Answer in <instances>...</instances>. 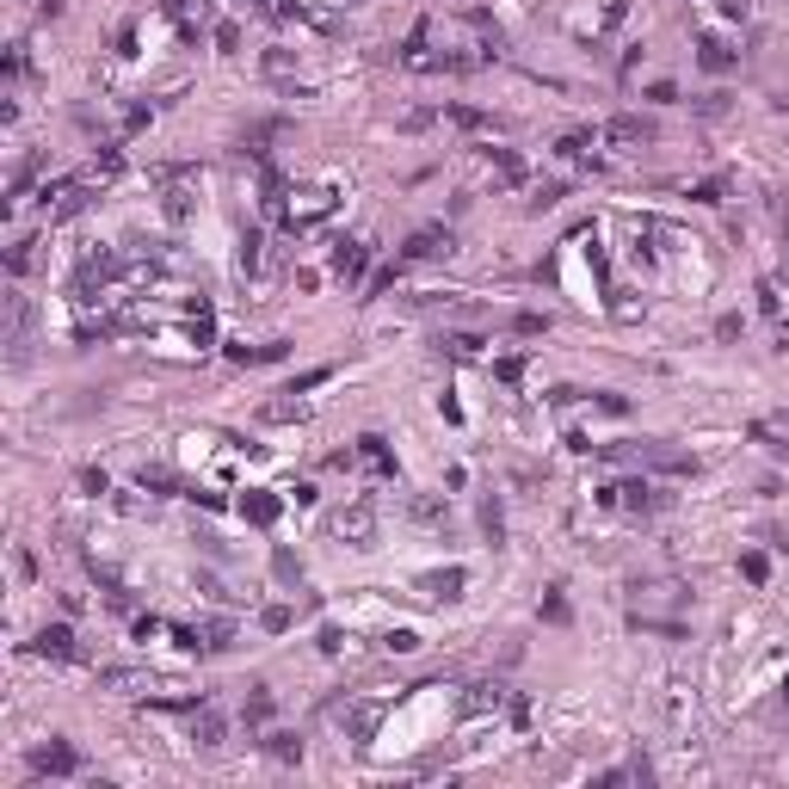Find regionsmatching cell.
Listing matches in <instances>:
<instances>
[{
  "instance_id": "obj_1",
  "label": "cell",
  "mask_w": 789,
  "mask_h": 789,
  "mask_svg": "<svg viewBox=\"0 0 789 789\" xmlns=\"http://www.w3.org/2000/svg\"><path fill=\"white\" fill-rule=\"evenodd\" d=\"M327 531L340 537L345 549H377V506H371V500H352V506H340V512L327 518Z\"/></svg>"
},
{
  "instance_id": "obj_2",
  "label": "cell",
  "mask_w": 789,
  "mask_h": 789,
  "mask_svg": "<svg viewBox=\"0 0 789 789\" xmlns=\"http://www.w3.org/2000/svg\"><path fill=\"white\" fill-rule=\"evenodd\" d=\"M456 253V235H450L445 222H426V229H413L408 247H401V259H450Z\"/></svg>"
},
{
  "instance_id": "obj_3",
  "label": "cell",
  "mask_w": 789,
  "mask_h": 789,
  "mask_svg": "<svg viewBox=\"0 0 789 789\" xmlns=\"http://www.w3.org/2000/svg\"><path fill=\"white\" fill-rule=\"evenodd\" d=\"M605 142H617V148H648V142H660V124L642 117V111H623V117L605 124Z\"/></svg>"
},
{
  "instance_id": "obj_4",
  "label": "cell",
  "mask_w": 789,
  "mask_h": 789,
  "mask_svg": "<svg viewBox=\"0 0 789 789\" xmlns=\"http://www.w3.org/2000/svg\"><path fill=\"white\" fill-rule=\"evenodd\" d=\"M32 777H80V753H74L69 740L32 747Z\"/></svg>"
},
{
  "instance_id": "obj_5",
  "label": "cell",
  "mask_w": 789,
  "mask_h": 789,
  "mask_svg": "<svg viewBox=\"0 0 789 789\" xmlns=\"http://www.w3.org/2000/svg\"><path fill=\"white\" fill-rule=\"evenodd\" d=\"M413 586H419L432 605H456V598H463V586H469V574H463V568H432V574H419Z\"/></svg>"
},
{
  "instance_id": "obj_6",
  "label": "cell",
  "mask_w": 789,
  "mask_h": 789,
  "mask_svg": "<svg viewBox=\"0 0 789 789\" xmlns=\"http://www.w3.org/2000/svg\"><path fill=\"white\" fill-rule=\"evenodd\" d=\"M32 653H50V660H80V648H74V629L69 623H43L32 635Z\"/></svg>"
},
{
  "instance_id": "obj_7",
  "label": "cell",
  "mask_w": 789,
  "mask_h": 789,
  "mask_svg": "<svg viewBox=\"0 0 789 789\" xmlns=\"http://www.w3.org/2000/svg\"><path fill=\"white\" fill-rule=\"evenodd\" d=\"M272 136H284V117H253V124L240 130V155H247V161H266V155H272L266 142Z\"/></svg>"
},
{
  "instance_id": "obj_8",
  "label": "cell",
  "mask_w": 789,
  "mask_h": 789,
  "mask_svg": "<svg viewBox=\"0 0 789 789\" xmlns=\"http://www.w3.org/2000/svg\"><path fill=\"white\" fill-rule=\"evenodd\" d=\"M364 266H371V247H364V240H333V272L345 277V284H358V277H364Z\"/></svg>"
},
{
  "instance_id": "obj_9",
  "label": "cell",
  "mask_w": 789,
  "mask_h": 789,
  "mask_svg": "<svg viewBox=\"0 0 789 789\" xmlns=\"http://www.w3.org/2000/svg\"><path fill=\"white\" fill-rule=\"evenodd\" d=\"M192 740H198V747H204V753H216V747H222V740H229V721L216 716V709H192Z\"/></svg>"
},
{
  "instance_id": "obj_10",
  "label": "cell",
  "mask_w": 789,
  "mask_h": 789,
  "mask_svg": "<svg viewBox=\"0 0 789 789\" xmlns=\"http://www.w3.org/2000/svg\"><path fill=\"white\" fill-rule=\"evenodd\" d=\"M259 747H266V758H272V765H303V734H290V728L266 734Z\"/></svg>"
},
{
  "instance_id": "obj_11",
  "label": "cell",
  "mask_w": 789,
  "mask_h": 789,
  "mask_svg": "<svg viewBox=\"0 0 789 789\" xmlns=\"http://www.w3.org/2000/svg\"><path fill=\"white\" fill-rule=\"evenodd\" d=\"M277 512H284V500H277V493H266V487L240 500V518H247V524H259V531H266V524H272Z\"/></svg>"
},
{
  "instance_id": "obj_12",
  "label": "cell",
  "mask_w": 789,
  "mask_h": 789,
  "mask_svg": "<svg viewBox=\"0 0 789 789\" xmlns=\"http://www.w3.org/2000/svg\"><path fill=\"white\" fill-rule=\"evenodd\" d=\"M481 537H487V549H506V512H500V493L481 500Z\"/></svg>"
},
{
  "instance_id": "obj_13",
  "label": "cell",
  "mask_w": 789,
  "mask_h": 789,
  "mask_svg": "<svg viewBox=\"0 0 789 789\" xmlns=\"http://www.w3.org/2000/svg\"><path fill=\"white\" fill-rule=\"evenodd\" d=\"M432 352H438V358H475V352H481V333L450 327V333H438V340H432Z\"/></svg>"
},
{
  "instance_id": "obj_14",
  "label": "cell",
  "mask_w": 789,
  "mask_h": 789,
  "mask_svg": "<svg viewBox=\"0 0 789 789\" xmlns=\"http://www.w3.org/2000/svg\"><path fill=\"white\" fill-rule=\"evenodd\" d=\"M229 358H235V364H277V358H290V340H272V345H229Z\"/></svg>"
},
{
  "instance_id": "obj_15",
  "label": "cell",
  "mask_w": 789,
  "mask_h": 789,
  "mask_svg": "<svg viewBox=\"0 0 789 789\" xmlns=\"http://www.w3.org/2000/svg\"><path fill=\"white\" fill-rule=\"evenodd\" d=\"M358 456H364L377 475H395V456H389V438H382V432H364V438H358Z\"/></svg>"
},
{
  "instance_id": "obj_16",
  "label": "cell",
  "mask_w": 789,
  "mask_h": 789,
  "mask_svg": "<svg viewBox=\"0 0 789 789\" xmlns=\"http://www.w3.org/2000/svg\"><path fill=\"white\" fill-rule=\"evenodd\" d=\"M697 62H703V74H728L734 69V50L716 43V37H703V43H697Z\"/></svg>"
},
{
  "instance_id": "obj_17",
  "label": "cell",
  "mask_w": 789,
  "mask_h": 789,
  "mask_svg": "<svg viewBox=\"0 0 789 789\" xmlns=\"http://www.w3.org/2000/svg\"><path fill=\"white\" fill-rule=\"evenodd\" d=\"M617 493H623V506H629V512H653V506H666V500L653 493L648 481H623Z\"/></svg>"
},
{
  "instance_id": "obj_18",
  "label": "cell",
  "mask_w": 789,
  "mask_h": 789,
  "mask_svg": "<svg viewBox=\"0 0 789 789\" xmlns=\"http://www.w3.org/2000/svg\"><path fill=\"white\" fill-rule=\"evenodd\" d=\"M272 580H277V586H303V561L284 549V543L272 549Z\"/></svg>"
},
{
  "instance_id": "obj_19",
  "label": "cell",
  "mask_w": 789,
  "mask_h": 789,
  "mask_svg": "<svg viewBox=\"0 0 789 789\" xmlns=\"http://www.w3.org/2000/svg\"><path fill=\"white\" fill-rule=\"evenodd\" d=\"M240 721H247V728H266V721H272V690H266V685H253V697H247Z\"/></svg>"
},
{
  "instance_id": "obj_20",
  "label": "cell",
  "mask_w": 789,
  "mask_h": 789,
  "mask_svg": "<svg viewBox=\"0 0 789 789\" xmlns=\"http://www.w3.org/2000/svg\"><path fill=\"white\" fill-rule=\"evenodd\" d=\"M259 69H266V80H284V74L296 69V50H284V43H272V50L259 56Z\"/></svg>"
},
{
  "instance_id": "obj_21",
  "label": "cell",
  "mask_w": 789,
  "mask_h": 789,
  "mask_svg": "<svg viewBox=\"0 0 789 789\" xmlns=\"http://www.w3.org/2000/svg\"><path fill=\"white\" fill-rule=\"evenodd\" d=\"M259 204H266V216H277L284 210V173L266 167V185H259Z\"/></svg>"
},
{
  "instance_id": "obj_22",
  "label": "cell",
  "mask_w": 789,
  "mask_h": 789,
  "mask_svg": "<svg viewBox=\"0 0 789 789\" xmlns=\"http://www.w3.org/2000/svg\"><path fill=\"white\" fill-rule=\"evenodd\" d=\"M259 247H266V235H259V229H247V235H240V272H247V277L259 272Z\"/></svg>"
},
{
  "instance_id": "obj_23",
  "label": "cell",
  "mask_w": 789,
  "mask_h": 789,
  "mask_svg": "<svg viewBox=\"0 0 789 789\" xmlns=\"http://www.w3.org/2000/svg\"><path fill=\"white\" fill-rule=\"evenodd\" d=\"M512 333H518V340H537V333H549V315H537V309L512 315Z\"/></svg>"
},
{
  "instance_id": "obj_24",
  "label": "cell",
  "mask_w": 789,
  "mask_h": 789,
  "mask_svg": "<svg viewBox=\"0 0 789 789\" xmlns=\"http://www.w3.org/2000/svg\"><path fill=\"white\" fill-rule=\"evenodd\" d=\"M413 518H419V524H432V531H445V524H450V506H438V500H413Z\"/></svg>"
},
{
  "instance_id": "obj_25",
  "label": "cell",
  "mask_w": 789,
  "mask_h": 789,
  "mask_svg": "<svg viewBox=\"0 0 789 789\" xmlns=\"http://www.w3.org/2000/svg\"><path fill=\"white\" fill-rule=\"evenodd\" d=\"M321 382H333V364H321V371H303V377H290V389H284V395H309V389H321Z\"/></svg>"
},
{
  "instance_id": "obj_26",
  "label": "cell",
  "mask_w": 789,
  "mask_h": 789,
  "mask_svg": "<svg viewBox=\"0 0 789 789\" xmlns=\"http://www.w3.org/2000/svg\"><path fill=\"white\" fill-rule=\"evenodd\" d=\"M500 697H506V690L493 685V679H481V685H469V709H487V703L500 709Z\"/></svg>"
},
{
  "instance_id": "obj_27",
  "label": "cell",
  "mask_w": 789,
  "mask_h": 789,
  "mask_svg": "<svg viewBox=\"0 0 789 789\" xmlns=\"http://www.w3.org/2000/svg\"><path fill=\"white\" fill-rule=\"evenodd\" d=\"M6 272H13V277L32 272V240H13V247H6Z\"/></svg>"
},
{
  "instance_id": "obj_28",
  "label": "cell",
  "mask_w": 789,
  "mask_h": 789,
  "mask_svg": "<svg viewBox=\"0 0 789 789\" xmlns=\"http://www.w3.org/2000/svg\"><path fill=\"white\" fill-rule=\"evenodd\" d=\"M259 623H266L272 635H284V629L296 623V611H290V605H266V611H259Z\"/></svg>"
},
{
  "instance_id": "obj_29",
  "label": "cell",
  "mask_w": 789,
  "mask_h": 789,
  "mask_svg": "<svg viewBox=\"0 0 789 789\" xmlns=\"http://www.w3.org/2000/svg\"><path fill=\"white\" fill-rule=\"evenodd\" d=\"M382 648H389V653H413V648H419V635H413V629H389Z\"/></svg>"
},
{
  "instance_id": "obj_30",
  "label": "cell",
  "mask_w": 789,
  "mask_h": 789,
  "mask_svg": "<svg viewBox=\"0 0 789 789\" xmlns=\"http://www.w3.org/2000/svg\"><path fill=\"white\" fill-rule=\"evenodd\" d=\"M198 592H204V598H216V605H229V586H222V574H198Z\"/></svg>"
},
{
  "instance_id": "obj_31",
  "label": "cell",
  "mask_w": 789,
  "mask_h": 789,
  "mask_svg": "<svg viewBox=\"0 0 789 789\" xmlns=\"http://www.w3.org/2000/svg\"><path fill=\"white\" fill-rule=\"evenodd\" d=\"M721 192H728V179H703V185H690L697 204H721Z\"/></svg>"
},
{
  "instance_id": "obj_32",
  "label": "cell",
  "mask_w": 789,
  "mask_h": 789,
  "mask_svg": "<svg viewBox=\"0 0 789 789\" xmlns=\"http://www.w3.org/2000/svg\"><path fill=\"white\" fill-rule=\"evenodd\" d=\"M740 574H747L753 586H765V574H771V561H765V555H740Z\"/></svg>"
},
{
  "instance_id": "obj_33",
  "label": "cell",
  "mask_w": 789,
  "mask_h": 789,
  "mask_svg": "<svg viewBox=\"0 0 789 789\" xmlns=\"http://www.w3.org/2000/svg\"><path fill=\"white\" fill-rule=\"evenodd\" d=\"M124 167V148H117V142H111V148H99V155H93V173H117Z\"/></svg>"
},
{
  "instance_id": "obj_34",
  "label": "cell",
  "mask_w": 789,
  "mask_h": 789,
  "mask_svg": "<svg viewBox=\"0 0 789 789\" xmlns=\"http://www.w3.org/2000/svg\"><path fill=\"white\" fill-rule=\"evenodd\" d=\"M493 377L506 382V389H518V377H524V358H500V364H493Z\"/></svg>"
},
{
  "instance_id": "obj_35",
  "label": "cell",
  "mask_w": 789,
  "mask_h": 789,
  "mask_svg": "<svg viewBox=\"0 0 789 789\" xmlns=\"http://www.w3.org/2000/svg\"><path fill=\"white\" fill-rule=\"evenodd\" d=\"M543 617H549V623H568V598H561V586H549V598H543Z\"/></svg>"
},
{
  "instance_id": "obj_36",
  "label": "cell",
  "mask_w": 789,
  "mask_h": 789,
  "mask_svg": "<svg viewBox=\"0 0 789 789\" xmlns=\"http://www.w3.org/2000/svg\"><path fill=\"white\" fill-rule=\"evenodd\" d=\"M574 401H592V395H586V389H568V382L549 389V408H574Z\"/></svg>"
},
{
  "instance_id": "obj_37",
  "label": "cell",
  "mask_w": 789,
  "mask_h": 789,
  "mask_svg": "<svg viewBox=\"0 0 789 789\" xmlns=\"http://www.w3.org/2000/svg\"><path fill=\"white\" fill-rule=\"evenodd\" d=\"M216 50L235 56V50H240V25H216Z\"/></svg>"
},
{
  "instance_id": "obj_38",
  "label": "cell",
  "mask_w": 789,
  "mask_h": 789,
  "mask_svg": "<svg viewBox=\"0 0 789 789\" xmlns=\"http://www.w3.org/2000/svg\"><path fill=\"white\" fill-rule=\"evenodd\" d=\"M105 487H111V481H105V469H80V493H93V500H99Z\"/></svg>"
},
{
  "instance_id": "obj_39",
  "label": "cell",
  "mask_w": 789,
  "mask_h": 789,
  "mask_svg": "<svg viewBox=\"0 0 789 789\" xmlns=\"http://www.w3.org/2000/svg\"><path fill=\"white\" fill-rule=\"evenodd\" d=\"M198 543H204V555H210V561H229V543H222L216 531H198Z\"/></svg>"
},
{
  "instance_id": "obj_40",
  "label": "cell",
  "mask_w": 789,
  "mask_h": 789,
  "mask_svg": "<svg viewBox=\"0 0 789 789\" xmlns=\"http://www.w3.org/2000/svg\"><path fill=\"white\" fill-rule=\"evenodd\" d=\"M721 111H728V93H703L697 99V117H721Z\"/></svg>"
},
{
  "instance_id": "obj_41",
  "label": "cell",
  "mask_w": 789,
  "mask_h": 789,
  "mask_svg": "<svg viewBox=\"0 0 789 789\" xmlns=\"http://www.w3.org/2000/svg\"><path fill=\"white\" fill-rule=\"evenodd\" d=\"M148 117H155V105H130V117H124V130L136 136V130H148Z\"/></svg>"
},
{
  "instance_id": "obj_42",
  "label": "cell",
  "mask_w": 789,
  "mask_h": 789,
  "mask_svg": "<svg viewBox=\"0 0 789 789\" xmlns=\"http://www.w3.org/2000/svg\"><path fill=\"white\" fill-rule=\"evenodd\" d=\"M266 419H303V408H296V401H272V408H266Z\"/></svg>"
},
{
  "instance_id": "obj_43",
  "label": "cell",
  "mask_w": 789,
  "mask_h": 789,
  "mask_svg": "<svg viewBox=\"0 0 789 789\" xmlns=\"http://www.w3.org/2000/svg\"><path fill=\"white\" fill-rule=\"evenodd\" d=\"M716 340H740V315H721V321H716Z\"/></svg>"
},
{
  "instance_id": "obj_44",
  "label": "cell",
  "mask_w": 789,
  "mask_h": 789,
  "mask_svg": "<svg viewBox=\"0 0 789 789\" xmlns=\"http://www.w3.org/2000/svg\"><path fill=\"white\" fill-rule=\"evenodd\" d=\"M648 99L653 105H672V99H679V87H672V80H660V87H648Z\"/></svg>"
},
{
  "instance_id": "obj_45",
  "label": "cell",
  "mask_w": 789,
  "mask_h": 789,
  "mask_svg": "<svg viewBox=\"0 0 789 789\" xmlns=\"http://www.w3.org/2000/svg\"><path fill=\"white\" fill-rule=\"evenodd\" d=\"M586 142H592V136H586V130H574V136H561V148H555V155H580Z\"/></svg>"
},
{
  "instance_id": "obj_46",
  "label": "cell",
  "mask_w": 789,
  "mask_h": 789,
  "mask_svg": "<svg viewBox=\"0 0 789 789\" xmlns=\"http://www.w3.org/2000/svg\"><path fill=\"white\" fill-rule=\"evenodd\" d=\"M592 408H598V413H629V401H623V395H598Z\"/></svg>"
},
{
  "instance_id": "obj_47",
  "label": "cell",
  "mask_w": 789,
  "mask_h": 789,
  "mask_svg": "<svg viewBox=\"0 0 789 789\" xmlns=\"http://www.w3.org/2000/svg\"><path fill=\"white\" fill-rule=\"evenodd\" d=\"M235 6H247V13H259V6H266V0H235Z\"/></svg>"
}]
</instances>
